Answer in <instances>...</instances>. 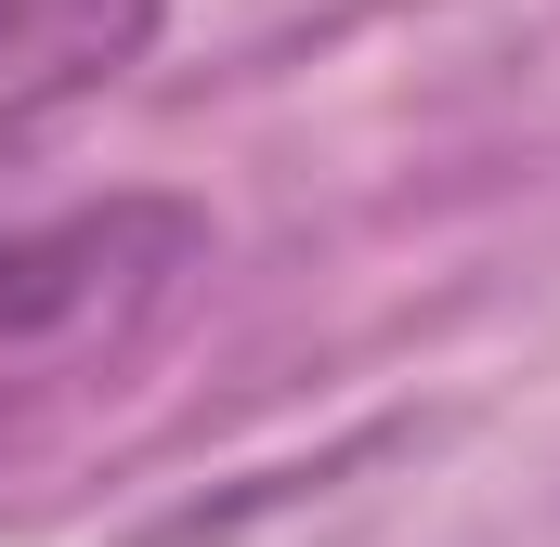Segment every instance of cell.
<instances>
[{"label":"cell","instance_id":"1","mask_svg":"<svg viewBox=\"0 0 560 547\" xmlns=\"http://www.w3.org/2000/svg\"><path fill=\"white\" fill-rule=\"evenodd\" d=\"M170 0H0V143L79 118L156 53Z\"/></svg>","mask_w":560,"mask_h":547}]
</instances>
